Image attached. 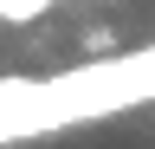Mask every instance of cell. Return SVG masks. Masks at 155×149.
Masks as SVG:
<instances>
[{"label":"cell","instance_id":"6da1fadb","mask_svg":"<svg viewBox=\"0 0 155 149\" xmlns=\"http://www.w3.org/2000/svg\"><path fill=\"white\" fill-rule=\"evenodd\" d=\"M84 52H91V59H110V52H116V32L110 26H91L84 32Z\"/></svg>","mask_w":155,"mask_h":149}]
</instances>
